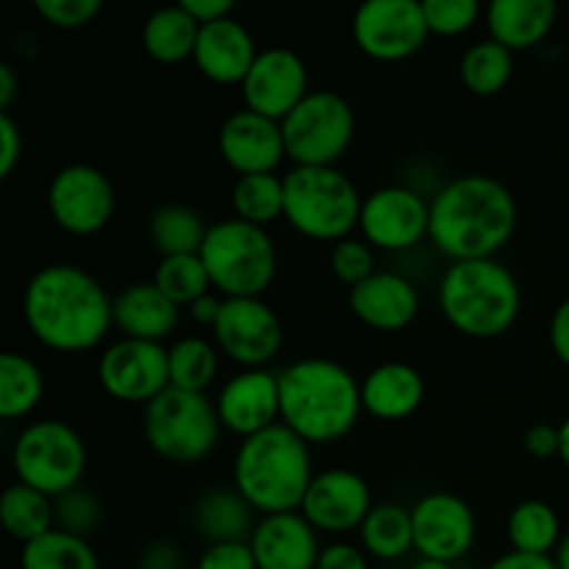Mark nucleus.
Masks as SVG:
<instances>
[{"label": "nucleus", "instance_id": "obj_1", "mask_svg": "<svg viewBox=\"0 0 569 569\" xmlns=\"http://www.w3.org/2000/svg\"><path fill=\"white\" fill-rule=\"evenodd\" d=\"M22 317L42 348L87 353L114 328V298L89 270L59 261L31 276L22 292Z\"/></svg>", "mask_w": 569, "mask_h": 569}, {"label": "nucleus", "instance_id": "obj_2", "mask_svg": "<svg viewBox=\"0 0 569 569\" xmlns=\"http://www.w3.org/2000/svg\"><path fill=\"white\" fill-rule=\"evenodd\" d=\"M517 231V200L492 176H459L431 198L428 239L450 261L498 259Z\"/></svg>", "mask_w": 569, "mask_h": 569}, {"label": "nucleus", "instance_id": "obj_3", "mask_svg": "<svg viewBox=\"0 0 569 569\" xmlns=\"http://www.w3.org/2000/svg\"><path fill=\"white\" fill-rule=\"evenodd\" d=\"M281 422L303 442L333 445L348 437L365 415L361 381L333 359L311 356L278 372Z\"/></svg>", "mask_w": 569, "mask_h": 569}, {"label": "nucleus", "instance_id": "obj_4", "mask_svg": "<svg viewBox=\"0 0 569 569\" xmlns=\"http://www.w3.org/2000/svg\"><path fill=\"white\" fill-rule=\"evenodd\" d=\"M315 476L311 445L283 422L242 439L231 467L233 489L261 517L300 511Z\"/></svg>", "mask_w": 569, "mask_h": 569}, {"label": "nucleus", "instance_id": "obj_5", "mask_svg": "<svg viewBox=\"0 0 569 569\" xmlns=\"http://www.w3.org/2000/svg\"><path fill=\"white\" fill-rule=\"evenodd\" d=\"M439 309L461 337L498 339L520 320V281L498 259L450 261L439 281Z\"/></svg>", "mask_w": 569, "mask_h": 569}, {"label": "nucleus", "instance_id": "obj_6", "mask_svg": "<svg viewBox=\"0 0 569 569\" xmlns=\"http://www.w3.org/2000/svg\"><path fill=\"white\" fill-rule=\"evenodd\" d=\"M283 220L311 242H342L359 231L365 194L339 167H292L283 176Z\"/></svg>", "mask_w": 569, "mask_h": 569}, {"label": "nucleus", "instance_id": "obj_7", "mask_svg": "<svg viewBox=\"0 0 569 569\" xmlns=\"http://www.w3.org/2000/svg\"><path fill=\"white\" fill-rule=\"evenodd\" d=\"M200 259L222 298H261L278 272V250L267 228L239 217L211 222Z\"/></svg>", "mask_w": 569, "mask_h": 569}, {"label": "nucleus", "instance_id": "obj_8", "mask_svg": "<svg viewBox=\"0 0 569 569\" xmlns=\"http://www.w3.org/2000/svg\"><path fill=\"white\" fill-rule=\"evenodd\" d=\"M226 431L214 400L203 392L167 387L144 406L142 433L148 448L170 465H198L209 459Z\"/></svg>", "mask_w": 569, "mask_h": 569}, {"label": "nucleus", "instance_id": "obj_9", "mask_svg": "<svg viewBox=\"0 0 569 569\" xmlns=\"http://www.w3.org/2000/svg\"><path fill=\"white\" fill-rule=\"evenodd\" d=\"M87 445L64 420H37L22 428L11 448V470L17 481L61 498L81 487L87 472Z\"/></svg>", "mask_w": 569, "mask_h": 569}, {"label": "nucleus", "instance_id": "obj_10", "mask_svg": "<svg viewBox=\"0 0 569 569\" xmlns=\"http://www.w3.org/2000/svg\"><path fill=\"white\" fill-rule=\"evenodd\" d=\"M281 128L295 167H337L356 139V111L342 94L311 89L283 117Z\"/></svg>", "mask_w": 569, "mask_h": 569}, {"label": "nucleus", "instance_id": "obj_11", "mask_svg": "<svg viewBox=\"0 0 569 569\" xmlns=\"http://www.w3.org/2000/svg\"><path fill=\"white\" fill-rule=\"evenodd\" d=\"M350 31L356 48L383 64L411 59L431 37L420 0H361Z\"/></svg>", "mask_w": 569, "mask_h": 569}, {"label": "nucleus", "instance_id": "obj_12", "mask_svg": "<svg viewBox=\"0 0 569 569\" xmlns=\"http://www.w3.org/2000/svg\"><path fill=\"white\" fill-rule=\"evenodd\" d=\"M211 339L242 370H264L281 353L283 326L264 298H226Z\"/></svg>", "mask_w": 569, "mask_h": 569}, {"label": "nucleus", "instance_id": "obj_13", "mask_svg": "<svg viewBox=\"0 0 569 569\" xmlns=\"http://www.w3.org/2000/svg\"><path fill=\"white\" fill-rule=\"evenodd\" d=\"M117 194L109 176L92 164H67L50 178L48 211L50 220L70 237H94L111 222Z\"/></svg>", "mask_w": 569, "mask_h": 569}, {"label": "nucleus", "instance_id": "obj_14", "mask_svg": "<svg viewBox=\"0 0 569 569\" xmlns=\"http://www.w3.org/2000/svg\"><path fill=\"white\" fill-rule=\"evenodd\" d=\"M100 389L117 403L148 406L170 387V359L161 342L120 337L98 359Z\"/></svg>", "mask_w": 569, "mask_h": 569}, {"label": "nucleus", "instance_id": "obj_15", "mask_svg": "<svg viewBox=\"0 0 569 569\" xmlns=\"http://www.w3.org/2000/svg\"><path fill=\"white\" fill-rule=\"evenodd\" d=\"M431 200L403 183L372 189L365 194L359 217V237L376 250L403 253L428 239Z\"/></svg>", "mask_w": 569, "mask_h": 569}, {"label": "nucleus", "instance_id": "obj_16", "mask_svg": "<svg viewBox=\"0 0 569 569\" xmlns=\"http://www.w3.org/2000/svg\"><path fill=\"white\" fill-rule=\"evenodd\" d=\"M415 550L420 559L456 565L472 550L478 537L476 511L453 492H428L411 506Z\"/></svg>", "mask_w": 569, "mask_h": 569}, {"label": "nucleus", "instance_id": "obj_17", "mask_svg": "<svg viewBox=\"0 0 569 569\" xmlns=\"http://www.w3.org/2000/svg\"><path fill=\"white\" fill-rule=\"evenodd\" d=\"M372 506L376 503H372L370 483L356 470L333 467V470L317 472L315 481L309 483L300 515L315 526L317 533L345 537L350 531H359Z\"/></svg>", "mask_w": 569, "mask_h": 569}, {"label": "nucleus", "instance_id": "obj_18", "mask_svg": "<svg viewBox=\"0 0 569 569\" xmlns=\"http://www.w3.org/2000/svg\"><path fill=\"white\" fill-rule=\"evenodd\" d=\"M306 61L289 48L259 50L248 78L242 81L244 109L281 122L309 94Z\"/></svg>", "mask_w": 569, "mask_h": 569}, {"label": "nucleus", "instance_id": "obj_19", "mask_svg": "<svg viewBox=\"0 0 569 569\" xmlns=\"http://www.w3.org/2000/svg\"><path fill=\"white\" fill-rule=\"evenodd\" d=\"M217 415L228 433L248 439L281 422V383L278 372L239 370L222 383L214 400Z\"/></svg>", "mask_w": 569, "mask_h": 569}, {"label": "nucleus", "instance_id": "obj_20", "mask_svg": "<svg viewBox=\"0 0 569 569\" xmlns=\"http://www.w3.org/2000/svg\"><path fill=\"white\" fill-rule=\"evenodd\" d=\"M222 161L237 176H259L276 172L287 159V142L278 120L259 114V111L239 109L220 126L217 137Z\"/></svg>", "mask_w": 569, "mask_h": 569}, {"label": "nucleus", "instance_id": "obj_21", "mask_svg": "<svg viewBox=\"0 0 569 569\" xmlns=\"http://www.w3.org/2000/svg\"><path fill=\"white\" fill-rule=\"evenodd\" d=\"M348 306L361 326L378 333H400L420 315V292L400 272L378 270L350 289Z\"/></svg>", "mask_w": 569, "mask_h": 569}, {"label": "nucleus", "instance_id": "obj_22", "mask_svg": "<svg viewBox=\"0 0 569 569\" xmlns=\"http://www.w3.org/2000/svg\"><path fill=\"white\" fill-rule=\"evenodd\" d=\"M256 567L259 569H317L320 533L300 511L267 515L250 533Z\"/></svg>", "mask_w": 569, "mask_h": 569}, {"label": "nucleus", "instance_id": "obj_23", "mask_svg": "<svg viewBox=\"0 0 569 569\" xmlns=\"http://www.w3.org/2000/svg\"><path fill=\"white\" fill-rule=\"evenodd\" d=\"M259 48L248 28L233 17L203 22L198 44H194V67L200 76L209 78L217 87H242L253 67Z\"/></svg>", "mask_w": 569, "mask_h": 569}, {"label": "nucleus", "instance_id": "obj_24", "mask_svg": "<svg viewBox=\"0 0 569 569\" xmlns=\"http://www.w3.org/2000/svg\"><path fill=\"white\" fill-rule=\"evenodd\" d=\"M426 400V378L406 361H383L361 378L365 415L381 422H403L420 411Z\"/></svg>", "mask_w": 569, "mask_h": 569}, {"label": "nucleus", "instance_id": "obj_25", "mask_svg": "<svg viewBox=\"0 0 569 569\" xmlns=\"http://www.w3.org/2000/svg\"><path fill=\"white\" fill-rule=\"evenodd\" d=\"M181 322V309L153 281L128 283L114 295V328L120 337L164 342Z\"/></svg>", "mask_w": 569, "mask_h": 569}, {"label": "nucleus", "instance_id": "obj_26", "mask_svg": "<svg viewBox=\"0 0 569 569\" xmlns=\"http://www.w3.org/2000/svg\"><path fill=\"white\" fill-rule=\"evenodd\" d=\"M559 17V0H489L487 28L495 42L509 50L537 48L550 37Z\"/></svg>", "mask_w": 569, "mask_h": 569}, {"label": "nucleus", "instance_id": "obj_27", "mask_svg": "<svg viewBox=\"0 0 569 569\" xmlns=\"http://www.w3.org/2000/svg\"><path fill=\"white\" fill-rule=\"evenodd\" d=\"M200 26L203 22L194 20L187 9L178 3L161 6V9L150 11L148 20L142 26V48L156 64H181V61H192L194 44H198Z\"/></svg>", "mask_w": 569, "mask_h": 569}, {"label": "nucleus", "instance_id": "obj_28", "mask_svg": "<svg viewBox=\"0 0 569 569\" xmlns=\"http://www.w3.org/2000/svg\"><path fill=\"white\" fill-rule=\"evenodd\" d=\"M256 511L237 489H211L194 503V531L209 545L217 542H248L253 533Z\"/></svg>", "mask_w": 569, "mask_h": 569}, {"label": "nucleus", "instance_id": "obj_29", "mask_svg": "<svg viewBox=\"0 0 569 569\" xmlns=\"http://www.w3.org/2000/svg\"><path fill=\"white\" fill-rule=\"evenodd\" d=\"M0 522L11 539L28 545L56 528V500L28 483L14 481L0 495Z\"/></svg>", "mask_w": 569, "mask_h": 569}, {"label": "nucleus", "instance_id": "obj_30", "mask_svg": "<svg viewBox=\"0 0 569 569\" xmlns=\"http://www.w3.org/2000/svg\"><path fill=\"white\" fill-rule=\"evenodd\" d=\"M359 542L378 561H398L415 550L411 509L400 503H376L359 528Z\"/></svg>", "mask_w": 569, "mask_h": 569}, {"label": "nucleus", "instance_id": "obj_31", "mask_svg": "<svg viewBox=\"0 0 569 569\" xmlns=\"http://www.w3.org/2000/svg\"><path fill=\"white\" fill-rule=\"evenodd\" d=\"M209 233V222L200 211L183 203H164L150 214L148 237L159 256H189L200 253Z\"/></svg>", "mask_w": 569, "mask_h": 569}, {"label": "nucleus", "instance_id": "obj_32", "mask_svg": "<svg viewBox=\"0 0 569 569\" xmlns=\"http://www.w3.org/2000/svg\"><path fill=\"white\" fill-rule=\"evenodd\" d=\"M44 395V376L33 359L17 350L0 356V417L6 422L31 415Z\"/></svg>", "mask_w": 569, "mask_h": 569}, {"label": "nucleus", "instance_id": "obj_33", "mask_svg": "<svg viewBox=\"0 0 569 569\" xmlns=\"http://www.w3.org/2000/svg\"><path fill=\"white\" fill-rule=\"evenodd\" d=\"M511 550L531 556H553L561 542V520L545 500H522L511 509L506 522Z\"/></svg>", "mask_w": 569, "mask_h": 569}, {"label": "nucleus", "instance_id": "obj_34", "mask_svg": "<svg viewBox=\"0 0 569 569\" xmlns=\"http://www.w3.org/2000/svg\"><path fill=\"white\" fill-rule=\"evenodd\" d=\"M511 76H515V50L495 42L492 37L467 48V53L459 61L461 83H465L467 92L478 94V98L500 94L509 87Z\"/></svg>", "mask_w": 569, "mask_h": 569}, {"label": "nucleus", "instance_id": "obj_35", "mask_svg": "<svg viewBox=\"0 0 569 569\" xmlns=\"http://www.w3.org/2000/svg\"><path fill=\"white\" fill-rule=\"evenodd\" d=\"M233 217L250 222V226L270 228L272 222L283 220L287 209V187L278 172H259V176H237L231 189Z\"/></svg>", "mask_w": 569, "mask_h": 569}, {"label": "nucleus", "instance_id": "obj_36", "mask_svg": "<svg viewBox=\"0 0 569 569\" xmlns=\"http://www.w3.org/2000/svg\"><path fill=\"white\" fill-rule=\"evenodd\" d=\"M22 569H100L98 553L87 537L50 528L33 542L22 545Z\"/></svg>", "mask_w": 569, "mask_h": 569}, {"label": "nucleus", "instance_id": "obj_37", "mask_svg": "<svg viewBox=\"0 0 569 569\" xmlns=\"http://www.w3.org/2000/svg\"><path fill=\"white\" fill-rule=\"evenodd\" d=\"M220 348L214 339L183 337L172 348H167L170 359V387L187 389V392H203L214 383L220 372Z\"/></svg>", "mask_w": 569, "mask_h": 569}, {"label": "nucleus", "instance_id": "obj_38", "mask_svg": "<svg viewBox=\"0 0 569 569\" xmlns=\"http://www.w3.org/2000/svg\"><path fill=\"white\" fill-rule=\"evenodd\" d=\"M153 283L178 309H189L198 298L214 292L209 270H206L200 253L164 256V259H159L153 272Z\"/></svg>", "mask_w": 569, "mask_h": 569}, {"label": "nucleus", "instance_id": "obj_39", "mask_svg": "<svg viewBox=\"0 0 569 569\" xmlns=\"http://www.w3.org/2000/svg\"><path fill=\"white\" fill-rule=\"evenodd\" d=\"M431 37H461L481 17V0H420Z\"/></svg>", "mask_w": 569, "mask_h": 569}, {"label": "nucleus", "instance_id": "obj_40", "mask_svg": "<svg viewBox=\"0 0 569 569\" xmlns=\"http://www.w3.org/2000/svg\"><path fill=\"white\" fill-rule=\"evenodd\" d=\"M331 272L348 289L359 287L370 276H376V248L361 237H348L331 248Z\"/></svg>", "mask_w": 569, "mask_h": 569}, {"label": "nucleus", "instance_id": "obj_41", "mask_svg": "<svg viewBox=\"0 0 569 569\" xmlns=\"http://www.w3.org/2000/svg\"><path fill=\"white\" fill-rule=\"evenodd\" d=\"M100 522V503L92 492L76 487L72 492L56 498V528L87 537Z\"/></svg>", "mask_w": 569, "mask_h": 569}, {"label": "nucleus", "instance_id": "obj_42", "mask_svg": "<svg viewBox=\"0 0 569 569\" xmlns=\"http://www.w3.org/2000/svg\"><path fill=\"white\" fill-rule=\"evenodd\" d=\"M37 14L53 28H83L100 14L106 0H31Z\"/></svg>", "mask_w": 569, "mask_h": 569}, {"label": "nucleus", "instance_id": "obj_43", "mask_svg": "<svg viewBox=\"0 0 569 569\" xmlns=\"http://www.w3.org/2000/svg\"><path fill=\"white\" fill-rule=\"evenodd\" d=\"M194 569H259L256 567L253 548L248 542H217L206 545Z\"/></svg>", "mask_w": 569, "mask_h": 569}, {"label": "nucleus", "instance_id": "obj_44", "mask_svg": "<svg viewBox=\"0 0 569 569\" xmlns=\"http://www.w3.org/2000/svg\"><path fill=\"white\" fill-rule=\"evenodd\" d=\"M22 161V131L9 111H0V178H9Z\"/></svg>", "mask_w": 569, "mask_h": 569}, {"label": "nucleus", "instance_id": "obj_45", "mask_svg": "<svg viewBox=\"0 0 569 569\" xmlns=\"http://www.w3.org/2000/svg\"><path fill=\"white\" fill-rule=\"evenodd\" d=\"M317 569H370V565H367V553L361 545L339 539V542L322 545Z\"/></svg>", "mask_w": 569, "mask_h": 569}, {"label": "nucleus", "instance_id": "obj_46", "mask_svg": "<svg viewBox=\"0 0 569 569\" xmlns=\"http://www.w3.org/2000/svg\"><path fill=\"white\" fill-rule=\"evenodd\" d=\"M522 448H526L528 456L542 461L559 456V448H561L559 426H553V422H537V426H531L526 431V437H522Z\"/></svg>", "mask_w": 569, "mask_h": 569}, {"label": "nucleus", "instance_id": "obj_47", "mask_svg": "<svg viewBox=\"0 0 569 569\" xmlns=\"http://www.w3.org/2000/svg\"><path fill=\"white\" fill-rule=\"evenodd\" d=\"M548 337H550V350H553L556 359H559L565 367H569V298L556 306L553 317H550Z\"/></svg>", "mask_w": 569, "mask_h": 569}, {"label": "nucleus", "instance_id": "obj_48", "mask_svg": "<svg viewBox=\"0 0 569 569\" xmlns=\"http://www.w3.org/2000/svg\"><path fill=\"white\" fill-rule=\"evenodd\" d=\"M181 548L159 539V542H150L144 548L142 559H139V569H181Z\"/></svg>", "mask_w": 569, "mask_h": 569}, {"label": "nucleus", "instance_id": "obj_49", "mask_svg": "<svg viewBox=\"0 0 569 569\" xmlns=\"http://www.w3.org/2000/svg\"><path fill=\"white\" fill-rule=\"evenodd\" d=\"M172 3L187 9L198 22H214L222 20V17H231L233 6H237L239 0H172Z\"/></svg>", "mask_w": 569, "mask_h": 569}, {"label": "nucleus", "instance_id": "obj_50", "mask_svg": "<svg viewBox=\"0 0 569 569\" xmlns=\"http://www.w3.org/2000/svg\"><path fill=\"white\" fill-rule=\"evenodd\" d=\"M487 569H559L556 567L553 556H531V553H517L509 550L500 559H495Z\"/></svg>", "mask_w": 569, "mask_h": 569}, {"label": "nucleus", "instance_id": "obj_51", "mask_svg": "<svg viewBox=\"0 0 569 569\" xmlns=\"http://www.w3.org/2000/svg\"><path fill=\"white\" fill-rule=\"evenodd\" d=\"M222 295L220 292H209V295H203V298H198L194 300L192 306H189V317H192L194 322H198V326H206V328H214V322H217V317H220V311H222Z\"/></svg>", "mask_w": 569, "mask_h": 569}, {"label": "nucleus", "instance_id": "obj_52", "mask_svg": "<svg viewBox=\"0 0 569 569\" xmlns=\"http://www.w3.org/2000/svg\"><path fill=\"white\" fill-rule=\"evenodd\" d=\"M17 94V76L11 64H0V111H9Z\"/></svg>", "mask_w": 569, "mask_h": 569}, {"label": "nucleus", "instance_id": "obj_53", "mask_svg": "<svg viewBox=\"0 0 569 569\" xmlns=\"http://www.w3.org/2000/svg\"><path fill=\"white\" fill-rule=\"evenodd\" d=\"M553 561L559 569H569V531L561 537L559 548H556V553H553Z\"/></svg>", "mask_w": 569, "mask_h": 569}, {"label": "nucleus", "instance_id": "obj_54", "mask_svg": "<svg viewBox=\"0 0 569 569\" xmlns=\"http://www.w3.org/2000/svg\"><path fill=\"white\" fill-rule=\"evenodd\" d=\"M559 431H561V448H559V459H561V465L567 467L569 470V417L565 422H561L559 426Z\"/></svg>", "mask_w": 569, "mask_h": 569}, {"label": "nucleus", "instance_id": "obj_55", "mask_svg": "<svg viewBox=\"0 0 569 569\" xmlns=\"http://www.w3.org/2000/svg\"><path fill=\"white\" fill-rule=\"evenodd\" d=\"M409 569H453V565L448 561H433V559H420L417 565H411Z\"/></svg>", "mask_w": 569, "mask_h": 569}, {"label": "nucleus", "instance_id": "obj_56", "mask_svg": "<svg viewBox=\"0 0 569 569\" xmlns=\"http://www.w3.org/2000/svg\"><path fill=\"white\" fill-rule=\"evenodd\" d=\"M567 92H569V76H567Z\"/></svg>", "mask_w": 569, "mask_h": 569}]
</instances>
